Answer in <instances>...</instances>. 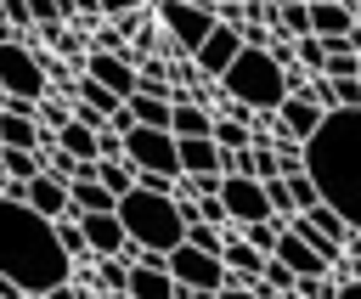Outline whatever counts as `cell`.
I'll use <instances>...</instances> for the list:
<instances>
[{"instance_id": "1", "label": "cell", "mask_w": 361, "mask_h": 299, "mask_svg": "<svg viewBox=\"0 0 361 299\" xmlns=\"http://www.w3.org/2000/svg\"><path fill=\"white\" fill-rule=\"evenodd\" d=\"M305 175L316 181V197L338 209L350 231H361V107L322 118V130L305 141Z\"/></svg>"}, {"instance_id": "2", "label": "cell", "mask_w": 361, "mask_h": 299, "mask_svg": "<svg viewBox=\"0 0 361 299\" xmlns=\"http://www.w3.org/2000/svg\"><path fill=\"white\" fill-rule=\"evenodd\" d=\"M73 271V260L56 243V226L45 214H34L17 197H0V276H11L28 299H45L51 288H62Z\"/></svg>"}, {"instance_id": "3", "label": "cell", "mask_w": 361, "mask_h": 299, "mask_svg": "<svg viewBox=\"0 0 361 299\" xmlns=\"http://www.w3.org/2000/svg\"><path fill=\"white\" fill-rule=\"evenodd\" d=\"M118 226L135 248H152V254H169L186 243V214L175 203V192H147V186H130L118 197Z\"/></svg>"}, {"instance_id": "4", "label": "cell", "mask_w": 361, "mask_h": 299, "mask_svg": "<svg viewBox=\"0 0 361 299\" xmlns=\"http://www.w3.org/2000/svg\"><path fill=\"white\" fill-rule=\"evenodd\" d=\"M220 90L231 96V107H248V113H276L288 102V73L271 62V51H254L243 45L237 62L220 73Z\"/></svg>"}, {"instance_id": "5", "label": "cell", "mask_w": 361, "mask_h": 299, "mask_svg": "<svg viewBox=\"0 0 361 299\" xmlns=\"http://www.w3.org/2000/svg\"><path fill=\"white\" fill-rule=\"evenodd\" d=\"M45 62L23 45V39H0V96L6 102H23V107H34L39 96H45Z\"/></svg>"}, {"instance_id": "6", "label": "cell", "mask_w": 361, "mask_h": 299, "mask_svg": "<svg viewBox=\"0 0 361 299\" xmlns=\"http://www.w3.org/2000/svg\"><path fill=\"white\" fill-rule=\"evenodd\" d=\"M164 271L175 276V288H192V293H220V288L231 282V271H226V260H220V254H203V248H192V243H180V248H169V260H164Z\"/></svg>"}, {"instance_id": "7", "label": "cell", "mask_w": 361, "mask_h": 299, "mask_svg": "<svg viewBox=\"0 0 361 299\" xmlns=\"http://www.w3.org/2000/svg\"><path fill=\"white\" fill-rule=\"evenodd\" d=\"M124 164L180 181V152H175V135H169V130H147V124L124 130Z\"/></svg>"}, {"instance_id": "8", "label": "cell", "mask_w": 361, "mask_h": 299, "mask_svg": "<svg viewBox=\"0 0 361 299\" xmlns=\"http://www.w3.org/2000/svg\"><path fill=\"white\" fill-rule=\"evenodd\" d=\"M220 209H226V220H237V226H254V220H276L271 214V203H265V186L254 181V175H220Z\"/></svg>"}, {"instance_id": "9", "label": "cell", "mask_w": 361, "mask_h": 299, "mask_svg": "<svg viewBox=\"0 0 361 299\" xmlns=\"http://www.w3.org/2000/svg\"><path fill=\"white\" fill-rule=\"evenodd\" d=\"M158 23H164V28H169V39H175V45H180V51L192 56V51H197V45L209 39V28H214L220 17H214L209 6H186V0H158Z\"/></svg>"}, {"instance_id": "10", "label": "cell", "mask_w": 361, "mask_h": 299, "mask_svg": "<svg viewBox=\"0 0 361 299\" xmlns=\"http://www.w3.org/2000/svg\"><path fill=\"white\" fill-rule=\"evenodd\" d=\"M17 203H28L34 214H45V220H73V203H68V181H56V175H34L23 192H17Z\"/></svg>"}, {"instance_id": "11", "label": "cell", "mask_w": 361, "mask_h": 299, "mask_svg": "<svg viewBox=\"0 0 361 299\" xmlns=\"http://www.w3.org/2000/svg\"><path fill=\"white\" fill-rule=\"evenodd\" d=\"M237 51H243V34H237L231 23H214V28H209V39L192 51V62H197V73H214V79H220V73L237 62Z\"/></svg>"}, {"instance_id": "12", "label": "cell", "mask_w": 361, "mask_h": 299, "mask_svg": "<svg viewBox=\"0 0 361 299\" xmlns=\"http://www.w3.org/2000/svg\"><path fill=\"white\" fill-rule=\"evenodd\" d=\"M79 231H85V248H90L96 260H118V254L130 248V237H124V226H118L113 209H102V214H79Z\"/></svg>"}, {"instance_id": "13", "label": "cell", "mask_w": 361, "mask_h": 299, "mask_svg": "<svg viewBox=\"0 0 361 299\" xmlns=\"http://www.w3.org/2000/svg\"><path fill=\"white\" fill-rule=\"evenodd\" d=\"M85 73H90L96 85H107L118 102L135 96V68H130V56H118V51H90V56H85Z\"/></svg>"}, {"instance_id": "14", "label": "cell", "mask_w": 361, "mask_h": 299, "mask_svg": "<svg viewBox=\"0 0 361 299\" xmlns=\"http://www.w3.org/2000/svg\"><path fill=\"white\" fill-rule=\"evenodd\" d=\"M271 118L282 124V135H293V141L305 147V141H310V135L322 130V118H327V113H322V107H316L310 96H288V102H282V107H276Z\"/></svg>"}, {"instance_id": "15", "label": "cell", "mask_w": 361, "mask_h": 299, "mask_svg": "<svg viewBox=\"0 0 361 299\" xmlns=\"http://www.w3.org/2000/svg\"><path fill=\"white\" fill-rule=\"evenodd\" d=\"M271 260H282L293 276H327V260L305 243V237H293L288 226H282V237H276V248H271Z\"/></svg>"}, {"instance_id": "16", "label": "cell", "mask_w": 361, "mask_h": 299, "mask_svg": "<svg viewBox=\"0 0 361 299\" xmlns=\"http://www.w3.org/2000/svg\"><path fill=\"white\" fill-rule=\"evenodd\" d=\"M39 141H45L39 118H34L23 102H6V113H0V147H28V152H39Z\"/></svg>"}, {"instance_id": "17", "label": "cell", "mask_w": 361, "mask_h": 299, "mask_svg": "<svg viewBox=\"0 0 361 299\" xmlns=\"http://www.w3.org/2000/svg\"><path fill=\"white\" fill-rule=\"evenodd\" d=\"M209 130H214V113L203 102H192V96H175L169 102V135L175 141H192V135H209Z\"/></svg>"}, {"instance_id": "18", "label": "cell", "mask_w": 361, "mask_h": 299, "mask_svg": "<svg viewBox=\"0 0 361 299\" xmlns=\"http://www.w3.org/2000/svg\"><path fill=\"white\" fill-rule=\"evenodd\" d=\"M175 152H180V175H226V152H220L209 135L175 141Z\"/></svg>"}, {"instance_id": "19", "label": "cell", "mask_w": 361, "mask_h": 299, "mask_svg": "<svg viewBox=\"0 0 361 299\" xmlns=\"http://www.w3.org/2000/svg\"><path fill=\"white\" fill-rule=\"evenodd\" d=\"M124 293H130V299H180L175 276H169V271H152V265H130Z\"/></svg>"}, {"instance_id": "20", "label": "cell", "mask_w": 361, "mask_h": 299, "mask_svg": "<svg viewBox=\"0 0 361 299\" xmlns=\"http://www.w3.org/2000/svg\"><path fill=\"white\" fill-rule=\"evenodd\" d=\"M209 141H214L220 152H243V147H254V130H248V107H231L226 118H214Z\"/></svg>"}, {"instance_id": "21", "label": "cell", "mask_w": 361, "mask_h": 299, "mask_svg": "<svg viewBox=\"0 0 361 299\" xmlns=\"http://www.w3.org/2000/svg\"><path fill=\"white\" fill-rule=\"evenodd\" d=\"M56 147H62L68 158H79V164H96V158H102V152H96V124H85L79 113L56 130Z\"/></svg>"}, {"instance_id": "22", "label": "cell", "mask_w": 361, "mask_h": 299, "mask_svg": "<svg viewBox=\"0 0 361 299\" xmlns=\"http://www.w3.org/2000/svg\"><path fill=\"white\" fill-rule=\"evenodd\" d=\"M220 260H226V271H231V276H243V282H254V276L265 271V260H271V254H259V248H248L243 237H226V248H220Z\"/></svg>"}, {"instance_id": "23", "label": "cell", "mask_w": 361, "mask_h": 299, "mask_svg": "<svg viewBox=\"0 0 361 299\" xmlns=\"http://www.w3.org/2000/svg\"><path fill=\"white\" fill-rule=\"evenodd\" d=\"M39 169H45V158H39V152H28V147H0V181L28 186Z\"/></svg>"}, {"instance_id": "24", "label": "cell", "mask_w": 361, "mask_h": 299, "mask_svg": "<svg viewBox=\"0 0 361 299\" xmlns=\"http://www.w3.org/2000/svg\"><path fill=\"white\" fill-rule=\"evenodd\" d=\"M124 113H130V124H147V130H169V102H164V96H147V90H135V96L124 102Z\"/></svg>"}, {"instance_id": "25", "label": "cell", "mask_w": 361, "mask_h": 299, "mask_svg": "<svg viewBox=\"0 0 361 299\" xmlns=\"http://www.w3.org/2000/svg\"><path fill=\"white\" fill-rule=\"evenodd\" d=\"M73 90H79V107H85V113H96V118H113V113L124 107V102H118V96L107 90V85H96L90 73H85V79H79Z\"/></svg>"}, {"instance_id": "26", "label": "cell", "mask_w": 361, "mask_h": 299, "mask_svg": "<svg viewBox=\"0 0 361 299\" xmlns=\"http://www.w3.org/2000/svg\"><path fill=\"white\" fill-rule=\"evenodd\" d=\"M96 181H102L113 197H124V192L135 186V169H130L124 158H96Z\"/></svg>"}, {"instance_id": "27", "label": "cell", "mask_w": 361, "mask_h": 299, "mask_svg": "<svg viewBox=\"0 0 361 299\" xmlns=\"http://www.w3.org/2000/svg\"><path fill=\"white\" fill-rule=\"evenodd\" d=\"M305 220H310L316 231H327L333 243H350V226L338 220V209H327V203H316V209H305Z\"/></svg>"}, {"instance_id": "28", "label": "cell", "mask_w": 361, "mask_h": 299, "mask_svg": "<svg viewBox=\"0 0 361 299\" xmlns=\"http://www.w3.org/2000/svg\"><path fill=\"white\" fill-rule=\"evenodd\" d=\"M293 56H299V68H305V73H322V68H327V45H322L316 34L293 39Z\"/></svg>"}, {"instance_id": "29", "label": "cell", "mask_w": 361, "mask_h": 299, "mask_svg": "<svg viewBox=\"0 0 361 299\" xmlns=\"http://www.w3.org/2000/svg\"><path fill=\"white\" fill-rule=\"evenodd\" d=\"M282 181H288V197H293V214H305V209H316V203H322V197H316V181H310L305 169H299V175H282Z\"/></svg>"}, {"instance_id": "30", "label": "cell", "mask_w": 361, "mask_h": 299, "mask_svg": "<svg viewBox=\"0 0 361 299\" xmlns=\"http://www.w3.org/2000/svg\"><path fill=\"white\" fill-rule=\"evenodd\" d=\"M276 237H282V220H254V226H243V243H248V248H259V254H271V248H276Z\"/></svg>"}, {"instance_id": "31", "label": "cell", "mask_w": 361, "mask_h": 299, "mask_svg": "<svg viewBox=\"0 0 361 299\" xmlns=\"http://www.w3.org/2000/svg\"><path fill=\"white\" fill-rule=\"evenodd\" d=\"M322 79H361V56H355V51H327Z\"/></svg>"}, {"instance_id": "32", "label": "cell", "mask_w": 361, "mask_h": 299, "mask_svg": "<svg viewBox=\"0 0 361 299\" xmlns=\"http://www.w3.org/2000/svg\"><path fill=\"white\" fill-rule=\"evenodd\" d=\"M56 226V243H62V254L68 260H85L90 248H85V231H79V220H51Z\"/></svg>"}, {"instance_id": "33", "label": "cell", "mask_w": 361, "mask_h": 299, "mask_svg": "<svg viewBox=\"0 0 361 299\" xmlns=\"http://www.w3.org/2000/svg\"><path fill=\"white\" fill-rule=\"evenodd\" d=\"M186 243H192V248H203V254H220V248H226V237H220L209 220H186Z\"/></svg>"}, {"instance_id": "34", "label": "cell", "mask_w": 361, "mask_h": 299, "mask_svg": "<svg viewBox=\"0 0 361 299\" xmlns=\"http://www.w3.org/2000/svg\"><path fill=\"white\" fill-rule=\"evenodd\" d=\"M259 186H265V203H271V214H276V220H288V214H293V197H288V181L276 175V181H259Z\"/></svg>"}, {"instance_id": "35", "label": "cell", "mask_w": 361, "mask_h": 299, "mask_svg": "<svg viewBox=\"0 0 361 299\" xmlns=\"http://www.w3.org/2000/svg\"><path fill=\"white\" fill-rule=\"evenodd\" d=\"M28 6V23H45V28H56V17L68 11V0H23Z\"/></svg>"}, {"instance_id": "36", "label": "cell", "mask_w": 361, "mask_h": 299, "mask_svg": "<svg viewBox=\"0 0 361 299\" xmlns=\"http://www.w3.org/2000/svg\"><path fill=\"white\" fill-rule=\"evenodd\" d=\"M327 85H333L338 107H361V79H327Z\"/></svg>"}, {"instance_id": "37", "label": "cell", "mask_w": 361, "mask_h": 299, "mask_svg": "<svg viewBox=\"0 0 361 299\" xmlns=\"http://www.w3.org/2000/svg\"><path fill=\"white\" fill-rule=\"evenodd\" d=\"M102 282H107V288H124V282H130V265H124V260H102Z\"/></svg>"}, {"instance_id": "38", "label": "cell", "mask_w": 361, "mask_h": 299, "mask_svg": "<svg viewBox=\"0 0 361 299\" xmlns=\"http://www.w3.org/2000/svg\"><path fill=\"white\" fill-rule=\"evenodd\" d=\"M214 299H265V293H254V282H243V276H231V282H226V288H220Z\"/></svg>"}, {"instance_id": "39", "label": "cell", "mask_w": 361, "mask_h": 299, "mask_svg": "<svg viewBox=\"0 0 361 299\" xmlns=\"http://www.w3.org/2000/svg\"><path fill=\"white\" fill-rule=\"evenodd\" d=\"M141 0H96V11H107V17H124V11H135Z\"/></svg>"}, {"instance_id": "40", "label": "cell", "mask_w": 361, "mask_h": 299, "mask_svg": "<svg viewBox=\"0 0 361 299\" xmlns=\"http://www.w3.org/2000/svg\"><path fill=\"white\" fill-rule=\"evenodd\" d=\"M344 260H355V265H361V231H350V243H344Z\"/></svg>"}, {"instance_id": "41", "label": "cell", "mask_w": 361, "mask_h": 299, "mask_svg": "<svg viewBox=\"0 0 361 299\" xmlns=\"http://www.w3.org/2000/svg\"><path fill=\"white\" fill-rule=\"evenodd\" d=\"M333 299H361V282H338V293Z\"/></svg>"}, {"instance_id": "42", "label": "cell", "mask_w": 361, "mask_h": 299, "mask_svg": "<svg viewBox=\"0 0 361 299\" xmlns=\"http://www.w3.org/2000/svg\"><path fill=\"white\" fill-rule=\"evenodd\" d=\"M265 6H271V11H282V6H293V0H265Z\"/></svg>"}, {"instance_id": "43", "label": "cell", "mask_w": 361, "mask_h": 299, "mask_svg": "<svg viewBox=\"0 0 361 299\" xmlns=\"http://www.w3.org/2000/svg\"><path fill=\"white\" fill-rule=\"evenodd\" d=\"M344 6H350V11H361V0H344Z\"/></svg>"}, {"instance_id": "44", "label": "cell", "mask_w": 361, "mask_h": 299, "mask_svg": "<svg viewBox=\"0 0 361 299\" xmlns=\"http://www.w3.org/2000/svg\"><path fill=\"white\" fill-rule=\"evenodd\" d=\"M355 34H361V11H355Z\"/></svg>"}, {"instance_id": "45", "label": "cell", "mask_w": 361, "mask_h": 299, "mask_svg": "<svg viewBox=\"0 0 361 299\" xmlns=\"http://www.w3.org/2000/svg\"><path fill=\"white\" fill-rule=\"evenodd\" d=\"M305 6H327V0H305Z\"/></svg>"}, {"instance_id": "46", "label": "cell", "mask_w": 361, "mask_h": 299, "mask_svg": "<svg viewBox=\"0 0 361 299\" xmlns=\"http://www.w3.org/2000/svg\"><path fill=\"white\" fill-rule=\"evenodd\" d=\"M0 197H6V181H0Z\"/></svg>"}]
</instances>
